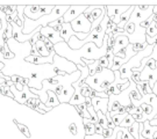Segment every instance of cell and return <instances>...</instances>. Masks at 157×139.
Masks as SVG:
<instances>
[{"instance_id": "obj_1", "label": "cell", "mask_w": 157, "mask_h": 139, "mask_svg": "<svg viewBox=\"0 0 157 139\" xmlns=\"http://www.w3.org/2000/svg\"><path fill=\"white\" fill-rule=\"evenodd\" d=\"M70 8V6H63V5H57L54 6V9L51 11L49 15H44V16L40 17L39 20L34 21V20H29L28 17H23V28H22V34L27 35V34H32L37 27H47L49 23L56 21L57 19L63 17V15L67 13V11Z\"/></svg>"}, {"instance_id": "obj_2", "label": "cell", "mask_w": 157, "mask_h": 139, "mask_svg": "<svg viewBox=\"0 0 157 139\" xmlns=\"http://www.w3.org/2000/svg\"><path fill=\"white\" fill-rule=\"evenodd\" d=\"M52 65L56 67L57 70H59L61 72H64L65 74H72L73 72L77 71V66L73 63L69 61L67 59L56 55V53L54 55V63H52Z\"/></svg>"}, {"instance_id": "obj_3", "label": "cell", "mask_w": 157, "mask_h": 139, "mask_svg": "<svg viewBox=\"0 0 157 139\" xmlns=\"http://www.w3.org/2000/svg\"><path fill=\"white\" fill-rule=\"evenodd\" d=\"M71 28L75 33H82V34H90L91 33V26L92 23L82 14L77 19H75L72 22H70Z\"/></svg>"}, {"instance_id": "obj_4", "label": "cell", "mask_w": 157, "mask_h": 139, "mask_svg": "<svg viewBox=\"0 0 157 139\" xmlns=\"http://www.w3.org/2000/svg\"><path fill=\"white\" fill-rule=\"evenodd\" d=\"M89 6H70V8L67 11V13L63 15L64 23L72 22L75 19H77L79 15L84 14V12L87 9Z\"/></svg>"}, {"instance_id": "obj_5", "label": "cell", "mask_w": 157, "mask_h": 139, "mask_svg": "<svg viewBox=\"0 0 157 139\" xmlns=\"http://www.w3.org/2000/svg\"><path fill=\"white\" fill-rule=\"evenodd\" d=\"M106 12V6H89L87 9L84 12V15L91 23H93Z\"/></svg>"}, {"instance_id": "obj_6", "label": "cell", "mask_w": 157, "mask_h": 139, "mask_svg": "<svg viewBox=\"0 0 157 139\" xmlns=\"http://www.w3.org/2000/svg\"><path fill=\"white\" fill-rule=\"evenodd\" d=\"M40 34H41L42 36L47 37L54 45L63 42V39L61 38V36H59V33L55 31V30L51 27H49V26H47V27H41Z\"/></svg>"}, {"instance_id": "obj_7", "label": "cell", "mask_w": 157, "mask_h": 139, "mask_svg": "<svg viewBox=\"0 0 157 139\" xmlns=\"http://www.w3.org/2000/svg\"><path fill=\"white\" fill-rule=\"evenodd\" d=\"M140 80L149 82L150 88H152V86L157 81V68L156 70H150L148 66H146L140 73Z\"/></svg>"}, {"instance_id": "obj_8", "label": "cell", "mask_w": 157, "mask_h": 139, "mask_svg": "<svg viewBox=\"0 0 157 139\" xmlns=\"http://www.w3.org/2000/svg\"><path fill=\"white\" fill-rule=\"evenodd\" d=\"M129 44H136V43H147L146 42V29L144 28H135L134 33L128 35Z\"/></svg>"}, {"instance_id": "obj_9", "label": "cell", "mask_w": 157, "mask_h": 139, "mask_svg": "<svg viewBox=\"0 0 157 139\" xmlns=\"http://www.w3.org/2000/svg\"><path fill=\"white\" fill-rule=\"evenodd\" d=\"M91 103L94 111H101L104 115L108 112V99H102V97H91Z\"/></svg>"}, {"instance_id": "obj_10", "label": "cell", "mask_w": 157, "mask_h": 139, "mask_svg": "<svg viewBox=\"0 0 157 139\" xmlns=\"http://www.w3.org/2000/svg\"><path fill=\"white\" fill-rule=\"evenodd\" d=\"M139 124H140V136L146 139H154V134L157 131V126H151L149 124V121Z\"/></svg>"}, {"instance_id": "obj_11", "label": "cell", "mask_w": 157, "mask_h": 139, "mask_svg": "<svg viewBox=\"0 0 157 139\" xmlns=\"http://www.w3.org/2000/svg\"><path fill=\"white\" fill-rule=\"evenodd\" d=\"M128 45H129L128 34H126V35H119V36H117L115 44H114V46H113V55H117L119 51H121L122 49L127 48Z\"/></svg>"}, {"instance_id": "obj_12", "label": "cell", "mask_w": 157, "mask_h": 139, "mask_svg": "<svg viewBox=\"0 0 157 139\" xmlns=\"http://www.w3.org/2000/svg\"><path fill=\"white\" fill-rule=\"evenodd\" d=\"M130 6H106V16L113 19L114 16H120L128 9Z\"/></svg>"}, {"instance_id": "obj_13", "label": "cell", "mask_w": 157, "mask_h": 139, "mask_svg": "<svg viewBox=\"0 0 157 139\" xmlns=\"http://www.w3.org/2000/svg\"><path fill=\"white\" fill-rule=\"evenodd\" d=\"M75 34L76 33L72 30L71 24H70V23H64V24H63L62 30H61V33H59V36H61V38L63 39V42H65V43L67 44L69 39L71 38L72 36H75Z\"/></svg>"}, {"instance_id": "obj_14", "label": "cell", "mask_w": 157, "mask_h": 139, "mask_svg": "<svg viewBox=\"0 0 157 139\" xmlns=\"http://www.w3.org/2000/svg\"><path fill=\"white\" fill-rule=\"evenodd\" d=\"M134 8H135V6H130L127 11L124 12V14H121L120 15V22H119V24L117 26L118 28H120V29H124V26L128 23L129 21V19H130V15H132V13H133V11H134Z\"/></svg>"}, {"instance_id": "obj_15", "label": "cell", "mask_w": 157, "mask_h": 139, "mask_svg": "<svg viewBox=\"0 0 157 139\" xmlns=\"http://www.w3.org/2000/svg\"><path fill=\"white\" fill-rule=\"evenodd\" d=\"M48 99H47V102H45L44 104L45 106H48V108H54V107H57L59 104V101H58V97L56 96V94L54 93V92H51L49 90L48 93Z\"/></svg>"}, {"instance_id": "obj_16", "label": "cell", "mask_w": 157, "mask_h": 139, "mask_svg": "<svg viewBox=\"0 0 157 139\" xmlns=\"http://www.w3.org/2000/svg\"><path fill=\"white\" fill-rule=\"evenodd\" d=\"M136 89L139 90V93H140L142 96L152 93L151 88H150V86H149V82H147V81H140L139 83H136Z\"/></svg>"}, {"instance_id": "obj_17", "label": "cell", "mask_w": 157, "mask_h": 139, "mask_svg": "<svg viewBox=\"0 0 157 139\" xmlns=\"http://www.w3.org/2000/svg\"><path fill=\"white\" fill-rule=\"evenodd\" d=\"M84 129H85V134L86 136H93L95 134L94 131V122L93 119H87V118H84Z\"/></svg>"}, {"instance_id": "obj_18", "label": "cell", "mask_w": 157, "mask_h": 139, "mask_svg": "<svg viewBox=\"0 0 157 139\" xmlns=\"http://www.w3.org/2000/svg\"><path fill=\"white\" fill-rule=\"evenodd\" d=\"M128 132L134 139H139L140 138V124L137 122H135L132 126L128 128Z\"/></svg>"}, {"instance_id": "obj_19", "label": "cell", "mask_w": 157, "mask_h": 139, "mask_svg": "<svg viewBox=\"0 0 157 139\" xmlns=\"http://www.w3.org/2000/svg\"><path fill=\"white\" fill-rule=\"evenodd\" d=\"M135 123L134 121V118H133V116L132 115H128L127 114V116L124 118V121L121 122V124H120V128H126V129H128L129 126H132L133 124Z\"/></svg>"}, {"instance_id": "obj_20", "label": "cell", "mask_w": 157, "mask_h": 139, "mask_svg": "<svg viewBox=\"0 0 157 139\" xmlns=\"http://www.w3.org/2000/svg\"><path fill=\"white\" fill-rule=\"evenodd\" d=\"M146 35L149 36V37H154V36L157 35V27H156L155 21H152V22L149 24V27L146 29Z\"/></svg>"}, {"instance_id": "obj_21", "label": "cell", "mask_w": 157, "mask_h": 139, "mask_svg": "<svg viewBox=\"0 0 157 139\" xmlns=\"http://www.w3.org/2000/svg\"><path fill=\"white\" fill-rule=\"evenodd\" d=\"M127 116V112H124V114H118V115H113L112 117V122L114 123V125L115 126H120V124L121 122L124 121V118Z\"/></svg>"}, {"instance_id": "obj_22", "label": "cell", "mask_w": 157, "mask_h": 139, "mask_svg": "<svg viewBox=\"0 0 157 139\" xmlns=\"http://www.w3.org/2000/svg\"><path fill=\"white\" fill-rule=\"evenodd\" d=\"M132 45H133V51H134L135 53L143 51L147 46H148V44H147V43H143V44H141V43H136V44H132Z\"/></svg>"}, {"instance_id": "obj_23", "label": "cell", "mask_w": 157, "mask_h": 139, "mask_svg": "<svg viewBox=\"0 0 157 139\" xmlns=\"http://www.w3.org/2000/svg\"><path fill=\"white\" fill-rule=\"evenodd\" d=\"M98 61H99V65H101L104 68H109V60L106 56L101 57L100 59H98Z\"/></svg>"}, {"instance_id": "obj_24", "label": "cell", "mask_w": 157, "mask_h": 139, "mask_svg": "<svg viewBox=\"0 0 157 139\" xmlns=\"http://www.w3.org/2000/svg\"><path fill=\"white\" fill-rule=\"evenodd\" d=\"M17 126L19 128V130L22 132L26 137H30V132H29V130H28V128L27 126H25V125H22V124H20V123H17Z\"/></svg>"}, {"instance_id": "obj_25", "label": "cell", "mask_w": 157, "mask_h": 139, "mask_svg": "<svg viewBox=\"0 0 157 139\" xmlns=\"http://www.w3.org/2000/svg\"><path fill=\"white\" fill-rule=\"evenodd\" d=\"M4 34L7 36L8 39L11 38V37H13V27H12V23H7V27H6Z\"/></svg>"}, {"instance_id": "obj_26", "label": "cell", "mask_w": 157, "mask_h": 139, "mask_svg": "<svg viewBox=\"0 0 157 139\" xmlns=\"http://www.w3.org/2000/svg\"><path fill=\"white\" fill-rule=\"evenodd\" d=\"M124 31L128 34V35H132V34L134 33V30H135V26L133 24V23H130V22H128L126 26H124Z\"/></svg>"}, {"instance_id": "obj_27", "label": "cell", "mask_w": 157, "mask_h": 139, "mask_svg": "<svg viewBox=\"0 0 157 139\" xmlns=\"http://www.w3.org/2000/svg\"><path fill=\"white\" fill-rule=\"evenodd\" d=\"M11 81L14 83V85H17V83H21V85H22L23 78L22 77H19V75H17V74H14V75H12L11 77Z\"/></svg>"}, {"instance_id": "obj_28", "label": "cell", "mask_w": 157, "mask_h": 139, "mask_svg": "<svg viewBox=\"0 0 157 139\" xmlns=\"http://www.w3.org/2000/svg\"><path fill=\"white\" fill-rule=\"evenodd\" d=\"M152 21H154V19H152V15H151V16L149 17V19H147L146 21H143V22L141 23L140 27H141V28H144V29H147V28L149 27V24H150V23H151Z\"/></svg>"}, {"instance_id": "obj_29", "label": "cell", "mask_w": 157, "mask_h": 139, "mask_svg": "<svg viewBox=\"0 0 157 139\" xmlns=\"http://www.w3.org/2000/svg\"><path fill=\"white\" fill-rule=\"evenodd\" d=\"M122 139H134L128 132V129L122 128Z\"/></svg>"}, {"instance_id": "obj_30", "label": "cell", "mask_w": 157, "mask_h": 139, "mask_svg": "<svg viewBox=\"0 0 157 139\" xmlns=\"http://www.w3.org/2000/svg\"><path fill=\"white\" fill-rule=\"evenodd\" d=\"M102 130L104 129L101 128L100 125L98 124V123H94V131H95V134H100V136H102Z\"/></svg>"}, {"instance_id": "obj_31", "label": "cell", "mask_w": 157, "mask_h": 139, "mask_svg": "<svg viewBox=\"0 0 157 139\" xmlns=\"http://www.w3.org/2000/svg\"><path fill=\"white\" fill-rule=\"evenodd\" d=\"M2 56L5 57L6 59H12V58H14V53H13V52H11V51L8 50V49L6 50V52Z\"/></svg>"}, {"instance_id": "obj_32", "label": "cell", "mask_w": 157, "mask_h": 139, "mask_svg": "<svg viewBox=\"0 0 157 139\" xmlns=\"http://www.w3.org/2000/svg\"><path fill=\"white\" fill-rule=\"evenodd\" d=\"M85 139H105L100 134H93V136H85Z\"/></svg>"}, {"instance_id": "obj_33", "label": "cell", "mask_w": 157, "mask_h": 139, "mask_svg": "<svg viewBox=\"0 0 157 139\" xmlns=\"http://www.w3.org/2000/svg\"><path fill=\"white\" fill-rule=\"evenodd\" d=\"M152 5H137V8L140 9V11H148V9H150V7Z\"/></svg>"}, {"instance_id": "obj_34", "label": "cell", "mask_w": 157, "mask_h": 139, "mask_svg": "<svg viewBox=\"0 0 157 139\" xmlns=\"http://www.w3.org/2000/svg\"><path fill=\"white\" fill-rule=\"evenodd\" d=\"M69 129H70V131H71V134H77V126H76L73 123H72V124H70Z\"/></svg>"}, {"instance_id": "obj_35", "label": "cell", "mask_w": 157, "mask_h": 139, "mask_svg": "<svg viewBox=\"0 0 157 139\" xmlns=\"http://www.w3.org/2000/svg\"><path fill=\"white\" fill-rule=\"evenodd\" d=\"M8 49V46H7V44H5V45H0V52L4 55L6 52V50Z\"/></svg>"}, {"instance_id": "obj_36", "label": "cell", "mask_w": 157, "mask_h": 139, "mask_svg": "<svg viewBox=\"0 0 157 139\" xmlns=\"http://www.w3.org/2000/svg\"><path fill=\"white\" fill-rule=\"evenodd\" d=\"M149 124H150L151 126H157V115H156V117H155L154 119H151V121L149 122Z\"/></svg>"}, {"instance_id": "obj_37", "label": "cell", "mask_w": 157, "mask_h": 139, "mask_svg": "<svg viewBox=\"0 0 157 139\" xmlns=\"http://www.w3.org/2000/svg\"><path fill=\"white\" fill-rule=\"evenodd\" d=\"M29 78H30V80H37V78H39V74H37V73H32Z\"/></svg>"}, {"instance_id": "obj_38", "label": "cell", "mask_w": 157, "mask_h": 139, "mask_svg": "<svg viewBox=\"0 0 157 139\" xmlns=\"http://www.w3.org/2000/svg\"><path fill=\"white\" fill-rule=\"evenodd\" d=\"M151 90H152V94H155L157 96V81L155 82V85L152 86V88H151Z\"/></svg>"}, {"instance_id": "obj_39", "label": "cell", "mask_w": 157, "mask_h": 139, "mask_svg": "<svg viewBox=\"0 0 157 139\" xmlns=\"http://www.w3.org/2000/svg\"><path fill=\"white\" fill-rule=\"evenodd\" d=\"M4 88H5V85H0V94L4 93Z\"/></svg>"}, {"instance_id": "obj_40", "label": "cell", "mask_w": 157, "mask_h": 139, "mask_svg": "<svg viewBox=\"0 0 157 139\" xmlns=\"http://www.w3.org/2000/svg\"><path fill=\"white\" fill-rule=\"evenodd\" d=\"M154 139H157V131L155 132V134H154Z\"/></svg>"}, {"instance_id": "obj_41", "label": "cell", "mask_w": 157, "mask_h": 139, "mask_svg": "<svg viewBox=\"0 0 157 139\" xmlns=\"http://www.w3.org/2000/svg\"><path fill=\"white\" fill-rule=\"evenodd\" d=\"M155 23H156V27H157V21H155Z\"/></svg>"}]
</instances>
